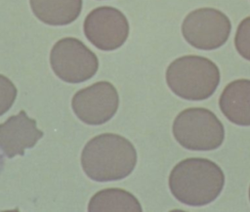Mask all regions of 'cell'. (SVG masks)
I'll return each instance as SVG.
<instances>
[{
	"instance_id": "obj_6",
	"label": "cell",
	"mask_w": 250,
	"mask_h": 212,
	"mask_svg": "<svg viewBox=\"0 0 250 212\" xmlns=\"http://www.w3.org/2000/svg\"><path fill=\"white\" fill-rule=\"evenodd\" d=\"M231 23L226 14L215 8H199L188 13L182 23L185 40L199 50L222 47L230 34Z\"/></svg>"
},
{
	"instance_id": "obj_11",
	"label": "cell",
	"mask_w": 250,
	"mask_h": 212,
	"mask_svg": "<svg viewBox=\"0 0 250 212\" xmlns=\"http://www.w3.org/2000/svg\"><path fill=\"white\" fill-rule=\"evenodd\" d=\"M34 16L49 25L73 22L82 10V0H29Z\"/></svg>"
},
{
	"instance_id": "obj_7",
	"label": "cell",
	"mask_w": 250,
	"mask_h": 212,
	"mask_svg": "<svg viewBox=\"0 0 250 212\" xmlns=\"http://www.w3.org/2000/svg\"><path fill=\"white\" fill-rule=\"evenodd\" d=\"M83 29L87 39L95 47L103 51H113L126 42L130 26L121 11L110 6H102L87 15Z\"/></svg>"
},
{
	"instance_id": "obj_5",
	"label": "cell",
	"mask_w": 250,
	"mask_h": 212,
	"mask_svg": "<svg viewBox=\"0 0 250 212\" xmlns=\"http://www.w3.org/2000/svg\"><path fill=\"white\" fill-rule=\"evenodd\" d=\"M50 64L55 74L67 83H80L92 78L99 68V60L82 41L64 37L50 52Z\"/></svg>"
},
{
	"instance_id": "obj_14",
	"label": "cell",
	"mask_w": 250,
	"mask_h": 212,
	"mask_svg": "<svg viewBox=\"0 0 250 212\" xmlns=\"http://www.w3.org/2000/svg\"><path fill=\"white\" fill-rule=\"evenodd\" d=\"M17 94L18 90L14 83L8 77L0 74V116L11 108Z\"/></svg>"
},
{
	"instance_id": "obj_10",
	"label": "cell",
	"mask_w": 250,
	"mask_h": 212,
	"mask_svg": "<svg viewBox=\"0 0 250 212\" xmlns=\"http://www.w3.org/2000/svg\"><path fill=\"white\" fill-rule=\"evenodd\" d=\"M224 116L239 126H250V79L240 78L227 84L219 97Z\"/></svg>"
},
{
	"instance_id": "obj_4",
	"label": "cell",
	"mask_w": 250,
	"mask_h": 212,
	"mask_svg": "<svg viewBox=\"0 0 250 212\" xmlns=\"http://www.w3.org/2000/svg\"><path fill=\"white\" fill-rule=\"evenodd\" d=\"M175 140L184 148L210 151L222 146L226 132L222 121L210 109L191 106L183 109L172 125Z\"/></svg>"
},
{
	"instance_id": "obj_9",
	"label": "cell",
	"mask_w": 250,
	"mask_h": 212,
	"mask_svg": "<svg viewBox=\"0 0 250 212\" xmlns=\"http://www.w3.org/2000/svg\"><path fill=\"white\" fill-rule=\"evenodd\" d=\"M42 137L36 120L29 118L23 109L0 123V148L9 158L23 155L24 150L33 148Z\"/></svg>"
},
{
	"instance_id": "obj_1",
	"label": "cell",
	"mask_w": 250,
	"mask_h": 212,
	"mask_svg": "<svg viewBox=\"0 0 250 212\" xmlns=\"http://www.w3.org/2000/svg\"><path fill=\"white\" fill-rule=\"evenodd\" d=\"M223 169L208 158L190 157L171 170L168 186L172 195L188 206L200 207L216 200L225 187Z\"/></svg>"
},
{
	"instance_id": "obj_3",
	"label": "cell",
	"mask_w": 250,
	"mask_h": 212,
	"mask_svg": "<svg viewBox=\"0 0 250 212\" xmlns=\"http://www.w3.org/2000/svg\"><path fill=\"white\" fill-rule=\"evenodd\" d=\"M165 78L176 96L188 101H203L216 92L221 73L218 65L208 58L187 55L168 65Z\"/></svg>"
},
{
	"instance_id": "obj_12",
	"label": "cell",
	"mask_w": 250,
	"mask_h": 212,
	"mask_svg": "<svg viewBox=\"0 0 250 212\" xmlns=\"http://www.w3.org/2000/svg\"><path fill=\"white\" fill-rule=\"evenodd\" d=\"M88 210L141 212L143 209L137 197L131 192L119 188H108L92 196Z\"/></svg>"
},
{
	"instance_id": "obj_15",
	"label": "cell",
	"mask_w": 250,
	"mask_h": 212,
	"mask_svg": "<svg viewBox=\"0 0 250 212\" xmlns=\"http://www.w3.org/2000/svg\"><path fill=\"white\" fill-rule=\"evenodd\" d=\"M248 197H249V201H250V185H249V190H248Z\"/></svg>"
},
{
	"instance_id": "obj_13",
	"label": "cell",
	"mask_w": 250,
	"mask_h": 212,
	"mask_svg": "<svg viewBox=\"0 0 250 212\" xmlns=\"http://www.w3.org/2000/svg\"><path fill=\"white\" fill-rule=\"evenodd\" d=\"M234 46L243 59L250 61V16L239 22L234 36Z\"/></svg>"
},
{
	"instance_id": "obj_8",
	"label": "cell",
	"mask_w": 250,
	"mask_h": 212,
	"mask_svg": "<svg viewBox=\"0 0 250 212\" xmlns=\"http://www.w3.org/2000/svg\"><path fill=\"white\" fill-rule=\"evenodd\" d=\"M119 106V96L108 81H99L76 92L71 106L76 116L90 125H101L111 119Z\"/></svg>"
},
{
	"instance_id": "obj_2",
	"label": "cell",
	"mask_w": 250,
	"mask_h": 212,
	"mask_svg": "<svg viewBox=\"0 0 250 212\" xmlns=\"http://www.w3.org/2000/svg\"><path fill=\"white\" fill-rule=\"evenodd\" d=\"M86 175L98 182L121 180L129 176L137 164V151L123 136L104 133L92 138L81 153Z\"/></svg>"
}]
</instances>
